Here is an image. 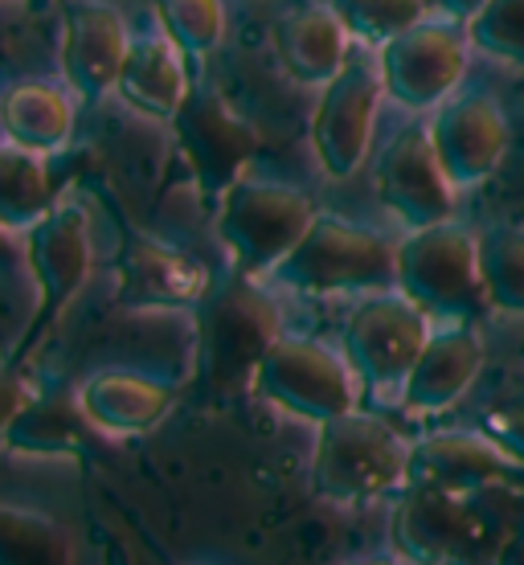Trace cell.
Returning a JSON list of instances; mask_svg holds the SVG:
<instances>
[{"mask_svg":"<svg viewBox=\"0 0 524 565\" xmlns=\"http://www.w3.org/2000/svg\"><path fill=\"white\" fill-rule=\"evenodd\" d=\"M406 476H410V443L382 418L349 411L316 426L312 488L332 504L341 509L373 504L406 488Z\"/></svg>","mask_w":524,"mask_h":565,"instance_id":"obj_1","label":"cell"},{"mask_svg":"<svg viewBox=\"0 0 524 565\" xmlns=\"http://www.w3.org/2000/svg\"><path fill=\"white\" fill-rule=\"evenodd\" d=\"M270 279L299 296H373L397 282V246L365 226L316 213Z\"/></svg>","mask_w":524,"mask_h":565,"instance_id":"obj_2","label":"cell"},{"mask_svg":"<svg viewBox=\"0 0 524 565\" xmlns=\"http://www.w3.org/2000/svg\"><path fill=\"white\" fill-rule=\"evenodd\" d=\"M316 222L312 198L287 181L242 172L217 198V238L226 242L242 279L279 267Z\"/></svg>","mask_w":524,"mask_h":565,"instance_id":"obj_3","label":"cell"},{"mask_svg":"<svg viewBox=\"0 0 524 565\" xmlns=\"http://www.w3.org/2000/svg\"><path fill=\"white\" fill-rule=\"evenodd\" d=\"M394 287L430 320L468 324V316L488 303L480 282V238L459 222L410 230L397 242Z\"/></svg>","mask_w":524,"mask_h":565,"instance_id":"obj_4","label":"cell"},{"mask_svg":"<svg viewBox=\"0 0 524 565\" xmlns=\"http://www.w3.org/2000/svg\"><path fill=\"white\" fill-rule=\"evenodd\" d=\"M430 340V316L402 296L397 287L373 291L349 311L344 356L356 382L377 402H402L406 377Z\"/></svg>","mask_w":524,"mask_h":565,"instance_id":"obj_5","label":"cell"},{"mask_svg":"<svg viewBox=\"0 0 524 565\" xmlns=\"http://www.w3.org/2000/svg\"><path fill=\"white\" fill-rule=\"evenodd\" d=\"M255 394L299 423H328L356 411V373L349 356L308 337H279L258 361Z\"/></svg>","mask_w":524,"mask_h":565,"instance_id":"obj_6","label":"cell"},{"mask_svg":"<svg viewBox=\"0 0 524 565\" xmlns=\"http://www.w3.org/2000/svg\"><path fill=\"white\" fill-rule=\"evenodd\" d=\"M394 553L406 565H471L488 537V524L471 495L406 483L389 521Z\"/></svg>","mask_w":524,"mask_h":565,"instance_id":"obj_7","label":"cell"},{"mask_svg":"<svg viewBox=\"0 0 524 565\" xmlns=\"http://www.w3.org/2000/svg\"><path fill=\"white\" fill-rule=\"evenodd\" d=\"M382 86L406 111H430L451 99L468 71V38L442 21H418L382 45Z\"/></svg>","mask_w":524,"mask_h":565,"instance_id":"obj_8","label":"cell"},{"mask_svg":"<svg viewBox=\"0 0 524 565\" xmlns=\"http://www.w3.org/2000/svg\"><path fill=\"white\" fill-rule=\"evenodd\" d=\"M382 95V71H373L368 62H353V57L332 83H324L312 119V148L324 177L344 181L365 164Z\"/></svg>","mask_w":524,"mask_h":565,"instance_id":"obj_9","label":"cell"},{"mask_svg":"<svg viewBox=\"0 0 524 565\" xmlns=\"http://www.w3.org/2000/svg\"><path fill=\"white\" fill-rule=\"evenodd\" d=\"M201 320V365L210 369L213 382H242L255 377L258 361L267 353L279 332V316L267 296H258L250 279L229 282L210 299Z\"/></svg>","mask_w":524,"mask_h":565,"instance_id":"obj_10","label":"cell"},{"mask_svg":"<svg viewBox=\"0 0 524 565\" xmlns=\"http://www.w3.org/2000/svg\"><path fill=\"white\" fill-rule=\"evenodd\" d=\"M25 267L38 287V328L54 324L62 308L86 287L95 270V242L90 222L78 205H54L21 234Z\"/></svg>","mask_w":524,"mask_h":565,"instance_id":"obj_11","label":"cell"},{"mask_svg":"<svg viewBox=\"0 0 524 565\" xmlns=\"http://www.w3.org/2000/svg\"><path fill=\"white\" fill-rule=\"evenodd\" d=\"M172 128H177V140L197 172L201 189L217 193V198L238 181L246 160L258 148L255 128L217 90H189L181 111L172 115Z\"/></svg>","mask_w":524,"mask_h":565,"instance_id":"obj_12","label":"cell"},{"mask_svg":"<svg viewBox=\"0 0 524 565\" xmlns=\"http://www.w3.org/2000/svg\"><path fill=\"white\" fill-rule=\"evenodd\" d=\"M377 193L406 230L451 222L455 184L435 156L430 131L410 128L385 143L377 160Z\"/></svg>","mask_w":524,"mask_h":565,"instance_id":"obj_13","label":"cell"},{"mask_svg":"<svg viewBox=\"0 0 524 565\" xmlns=\"http://www.w3.org/2000/svg\"><path fill=\"white\" fill-rule=\"evenodd\" d=\"M430 143L442 172L455 189L488 181L509 152V115L492 95H459L447 99L430 119Z\"/></svg>","mask_w":524,"mask_h":565,"instance_id":"obj_14","label":"cell"},{"mask_svg":"<svg viewBox=\"0 0 524 565\" xmlns=\"http://www.w3.org/2000/svg\"><path fill=\"white\" fill-rule=\"evenodd\" d=\"M115 365L184 385L201 365V320L184 303H131L115 324Z\"/></svg>","mask_w":524,"mask_h":565,"instance_id":"obj_15","label":"cell"},{"mask_svg":"<svg viewBox=\"0 0 524 565\" xmlns=\"http://www.w3.org/2000/svg\"><path fill=\"white\" fill-rule=\"evenodd\" d=\"M131 38L115 4L107 0H78L66 13L62 29V78L83 103L103 99L115 90L119 71L128 62Z\"/></svg>","mask_w":524,"mask_h":565,"instance_id":"obj_16","label":"cell"},{"mask_svg":"<svg viewBox=\"0 0 524 565\" xmlns=\"http://www.w3.org/2000/svg\"><path fill=\"white\" fill-rule=\"evenodd\" d=\"M521 476L524 471L516 467V459L488 430H442V435H430L423 443H410L406 483L475 495L483 488L521 480Z\"/></svg>","mask_w":524,"mask_h":565,"instance_id":"obj_17","label":"cell"},{"mask_svg":"<svg viewBox=\"0 0 524 565\" xmlns=\"http://www.w3.org/2000/svg\"><path fill=\"white\" fill-rule=\"evenodd\" d=\"M177 394H181V385L164 382L157 373H143L136 365H103L86 373L78 385L86 423L115 438L157 430L177 406Z\"/></svg>","mask_w":524,"mask_h":565,"instance_id":"obj_18","label":"cell"},{"mask_svg":"<svg viewBox=\"0 0 524 565\" xmlns=\"http://www.w3.org/2000/svg\"><path fill=\"white\" fill-rule=\"evenodd\" d=\"M483 337L468 324H442L430 332L426 349L414 361L406 390H402V406L410 414H439L451 411L459 397L468 394L471 382L483 369Z\"/></svg>","mask_w":524,"mask_h":565,"instance_id":"obj_19","label":"cell"},{"mask_svg":"<svg viewBox=\"0 0 524 565\" xmlns=\"http://www.w3.org/2000/svg\"><path fill=\"white\" fill-rule=\"evenodd\" d=\"M275 54L303 86H324L349 62V29L332 4H303L275 25Z\"/></svg>","mask_w":524,"mask_h":565,"instance_id":"obj_20","label":"cell"},{"mask_svg":"<svg viewBox=\"0 0 524 565\" xmlns=\"http://www.w3.org/2000/svg\"><path fill=\"white\" fill-rule=\"evenodd\" d=\"M119 99L131 111L172 124V115L181 111L184 95H189V78H184V54L160 33V38H140L131 42L128 62L119 71Z\"/></svg>","mask_w":524,"mask_h":565,"instance_id":"obj_21","label":"cell"},{"mask_svg":"<svg viewBox=\"0 0 524 565\" xmlns=\"http://www.w3.org/2000/svg\"><path fill=\"white\" fill-rule=\"evenodd\" d=\"M95 426L86 423L78 390L74 394H33L9 426V451L33 455V459H62L86 447V435Z\"/></svg>","mask_w":524,"mask_h":565,"instance_id":"obj_22","label":"cell"},{"mask_svg":"<svg viewBox=\"0 0 524 565\" xmlns=\"http://www.w3.org/2000/svg\"><path fill=\"white\" fill-rule=\"evenodd\" d=\"M0 128L17 148H25L33 156H50L71 140L74 99L62 86L21 83L0 99Z\"/></svg>","mask_w":524,"mask_h":565,"instance_id":"obj_23","label":"cell"},{"mask_svg":"<svg viewBox=\"0 0 524 565\" xmlns=\"http://www.w3.org/2000/svg\"><path fill=\"white\" fill-rule=\"evenodd\" d=\"M0 565H78V550L50 512L0 500Z\"/></svg>","mask_w":524,"mask_h":565,"instance_id":"obj_24","label":"cell"},{"mask_svg":"<svg viewBox=\"0 0 524 565\" xmlns=\"http://www.w3.org/2000/svg\"><path fill=\"white\" fill-rule=\"evenodd\" d=\"M50 210V172L42 156L17 143H0V226L25 234Z\"/></svg>","mask_w":524,"mask_h":565,"instance_id":"obj_25","label":"cell"},{"mask_svg":"<svg viewBox=\"0 0 524 565\" xmlns=\"http://www.w3.org/2000/svg\"><path fill=\"white\" fill-rule=\"evenodd\" d=\"M483 299L496 311L524 316V230L492 226L480 234Z\"/></svg>","mask_w":524,"mask_h":565,"instance_id":"obj_26","label":"cell"},{"mask_svg":"<svg viewBox=\"0 0 524 565\" xmlns=\"http://www.w3.org/2000/svg\"><path fill=\"white\" fill-rule=\"evenodd\" d=\"M128 279L136 303H189L201 291L197 267L164 246H136V255L128 258Z\"/></svg>","mask_w":524,"mask_h":565,"instance_id":"obj_27","label":"cell"},{"mask_svg":"<svg viewBox=\"0 0 524 565\" xmlns=\"http://www.w3.org/2000/svg\"><path fill=\"white\" fill-rule=\"evenodd\" d=\"M160 29L189 62L213 54L226 38V4L222 0H157Z\"/></svg>","mask_w":524,"mask_h":565,"instance_id":"obj_28","label":"cell"},{"mask_svg":"<svg viewBox=\"0 0 524 565\" xmlns=\"http://www.w3.org/2000/svg\"><path fill=\"white\" fill-rule=\"evenodd\" d=\"M344 21L349 38L365 45H385L389 38L426 21V0H328Z\"/></svg>","mask_w":524,"mask_h":565,"instance_id":"obj_29","label":"cell"},{"mask_svg":"<svg viewBox=\"0 0 524 565\" xmlns=\"http://www.w3.org/2000/svg\"><path fill=\"white\" fill-rule=\"evenodd\" d=\"M468 42L496 62L524 66V0H488L468 21Z\"/></svg>","mask_w":524,"mask_h":565,"instance_id":"obj_30","label":"cell"},{"mask_svg":"<svg viewBox=\"0 0 524 565\" xmlns=\"http://www.w3.org/2000/svg\"><path fill=\"white\" fill-rule=\"evenodd\" d=\"M483 430L496 438L500 447L516 459V467L524 471V411H500L492 414L488 423H483Z\"/></svg>","mask_w":524,"mask_h":565,"instance_id":"obj_31","label":"cell"},{"mask_svg":"<svg viewBox=\"0 0 524 565\" xmlns=\"http://www.w3.org/2000/svg\"><path fill=\"white\" fill-rule=\"evenodd\" d=\"M29 397L33 394H29L25 377L17 369H0V438L9 435V426H13V418L21 414Z\"/></svg>","mask_w":524,"mask_h":565,"instance_id":"obj_32","label":"cell"},{"mask_svg":"<svg viewBox=\"0 0 524 565\" xmlns=\"http://www.w3.org/2000/svg\"><path fill=\"white\" fill-rule=\"evenodd\" d=\"M17 263H25V242H17V230L0 226V275L17 270Z\"/></svg>","mask_w":524,"mask_h":565,"instance_id":"obj_33","label":"cell"},{"mask_svg":"<svg viewBox=\"0 0 524 565\" xmlns=\"http://www.w3.org/2000/svg\"><path fill=\"white\" fill-rule=\"evenodd\" d=\"M492 565H524V533H512V537L500 541Z\"/></svg>","mask_w":524,"mask_h":565,"instance_id":"obj_34","label":"cell"},{"mask_svg":"<svg viewBox=\"0 0 524 565\" xmlns=\"http://www.w3.org/2000/svg\"><path fill=\"white\" fill-rule=\"evenodd\" d=\"M426 4H430V9H447V13L451 17H475L483 9V4H488V0H426Z\"/></svg>","mask_w":524,"mask_h":565,"instance_id":"obj_35","label":"cell"},{"mask_svg":"<svg viewBox=\"0 0 524 565\" xmlns=\"http://www.w3.org/2000/svg\"><path fill=\"white\" fill-rule=\"evenodd\" d=\"M341 565H406L402 557H389V553H365V557H349V562H341Z\"/></svg>","mask_w":524,"mask_h":565,"instance_id":"obj_36","label":"cell"},{"mask_svg":"<svg viewBox=\"0 0 524 565\" xmlns=\"http://www.w3.org/2000/svg\"><path fill=\"white\" fill-rule=\"evenodd\" d=\"M181 565H213V562H181Z\"/></svg>","mask_w":524,"mask_h":565,"instance_id":"obj_37","label":"cell"}]
</instances>
